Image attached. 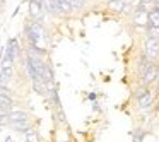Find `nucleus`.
Instances as JSON below:
<instances>
[{
	"instance_id": "obj_2",
	"label": "nucleus",
	"mask_w": 159,
	"mask_h": 142,
	"mask_svg": "<svg viewBox=\"0 0 159 142\" xmlns=\"http://www.w3.org/2000/svg\"><path fill=\"white\" fill-rule=\"evenodd\" d=\"M157 77H159V67H157V63H152V65L139 77V80H140V84H144V86H152V84H156Z\"/></svg>"
},
{
	"instance_id": "obj_11",
	"label": "nucleus",
	"mask_w": 159,
	"mask_h": 142,
	"mask_svg": "<svg viewBox=\"0 0 159 142\" xmlns=\"http://www.w3.org/2000/svg\"><path fill=\"white\" fill-rule=\"evenodd\" d=\"M108 9L111 12H123L125 11V2L123 0H108Z\"/></svg>"
},
{
	"instance_id": "obj_8",
	"label": "nucleus",
	"mask_w": 159,
	"mask_h": 142,
	"mask_svg": "<svg viewBox=\"0 0 159 142\" xmlns=\"http://www.w3.org/2000/svg\"><path fill=\"white\" fill-rule=\"evenodd\" d=\"M11 128H14V130H17V132H28V130H31L33 128V123H31V120L29 118H24V120H21V121H16V123H11L9 125Z\"/></svg>"
},
{
	"instance_id": "obj_18",
	"label": "nucleus",
	"mask_w": 159,
	"mask_h": 142,
	"mask_svg": "<svg viewBox=\"0 0 159 142\" xmlns=\"http://www.w3.org/2000/svg\"><path fill=\"white\" fill-rule=\"evenodd\" d=\"M67 2L74 7V11H75V9H82L84 7V0H67Z\"/></svg>"
},
{
	"instance_id": "obj_4",
	"label": "nucleus",
	"mask_w": 159,
	"mask_h": 142,
	"mask_svg": "<svg viewBox=\"0 0 159 142\" xmlns=\"http://www.w3.org/2000/svg\"><path fill=\"white\" fill-rule=\"evenodd\" d=\"M149 12L147 9H144L140 5V7H137V11L134 12V16H132V21H134L135 26H142V28L147 29L149 28Z\"/></svg>"
},
{
	"instance_id": "obj_3",
	"label": "nucleus",
	"mask_w": 159,
	"mask_h": 142,
	"mask_svg": "<svg viewBox=\"0 0 159 142\" xmlns=\"http://www.w3.org/2000/svg\"><path fill=\"white\" fill-rule=\"evenodd\" d=\"M144 53L147 55L149 60L156 62V60L159 58V41L147 38V39L144 41Z\"/></svg>"
},
{
	"instance_id": "obj_15",
	"label": "nucleus",
	"mask_w": 159,
	"mask_h": 142,
	"mask_svg": "<svg viewBox=\"0 0 159 142\" xmlns=\"http://www.w3.org/2000/svg\"><path fill=\"white\" fill-rule=\"evenodd\" d=\"M130 137H132V142H144L145 139V132L142 128H134L130 132Z\"/></svg>"
},
{
	"instance_id": "obj_12",
	"label": "nucleus",
	"mask_w": 159,
	"mask_h": 142,
	"mask_svg": "<svg viewBox=\"0 0 159 142\" xmlns=\"http://www.w3.org/2000/svg\"><path fill=\"white\" fill-rule=\"evenodd\" d=\"M0 74H2V84H5L7 80L12 79V67L11 63H2V69H0Z\"/></svg>"
},
{
	"instance_id": "obj_7",
	"label": "nucleus",
	"mask_w": 159,
	"mask_h": 142,
	"mask_svg": "<svg viewBox=\"0 0 159 142\" xmlns=\"http://www.w3.org/2000/svg\"><path fill=\"white\" fill-rule=\"evenodd\" d=\"M26 28L29 29V31L33 33V34H36L39 39H45L46 38V31H45V28L41 26V22H38V21H34V22H29Z\"/></svg>"
},
{
	"instance_id": "obj_17",
	"label": "nucleus",
	"mask_w": 159,
	"mask_h": 142,
	"mask_svg": "<svg viewBox=\"0 0 159 142\" xmlns=\"http://www.w3.org/2000/svg\"><path fill=\"white\" fill-rule=\"evenodd\" d=\"M147 38L151 39H156V41H159V28H154V26H149L147 29Z\"/></svg>"
},
{
	"instance_id": "obj_1",
	"label": "nucleus",
	"mask_w": 159,
	"mask_h": 142,
	"mask_svg": "<svg viewBox=\"0 0 159 142\" xmlns=\"http://www.w3.org/2000/svg\"><path fill=\"white\" fill-rule=\"evenodd\" d=\"M135 99H137V104H139L140 110H151L154 101H156V94L152 93L151 86L140 84V86L135 89Z\"/></svg>"
},
{
	"instance_id": "obj_23",
	"label": "nucleus",
	"mask_w": 159,
	"mask_h": 142,
	"mask_svg": "<svg viewBox=\"0 0 159 142\" xmlns=\"http://www.w3.org/2000/svg\"><path fill=\"white\" fill-rule=\"evenodd\" d=\"M157 115H159V110H157Z\"/></svg>"
},
{
	"instance_id": "obj_16",
	"label": "nucleus",
	"mask_w": 159,
	"mask_h": 142,
	"mask_svg": "<svg viewBox=\"0 0 159 142\" xmlns=\"http://www.w3.org/2000/svg\"><path fill=\"white\" fill-rule=\"evenodd\" d=\"M41 79L45 80V82H52L53 80V70L48 63L45 65V69H43V72H41Z\"/></svg>"
},
{
	"instance_id": "obj_19",
	"label": "nucleus",
	"mask_w": 159,
	"mask_h": 142,
	"mask_svg": "<svg viewBox=\"0 0 159 142\" xmlns=\"http://www.w3.org/2000/svg\"><path fill=\"white\" fill-rule=\"evenodd\" d=\"M0 91H2V96H9V98H12V91L9 89L5 84H2V87H0Z\"/></svg>"
},
{
	"instance_id": "obj_13",
	"label": "nucleus",
	"mask_w": 159,
	"mask_h": 142,
	"mask_svg": "<svg viewBox=\"0 0 159 142\" xmlns=\"http://www.w3.org/2000/svg\"><path fill=\"white\" fill-rule=\"evenodd\" d=\"M24 139H26V142H41V139H39V132L36 130L34 127L31 128V130H28L24 134Z\"/></svg>"
},
{
	"instance_id": "obj_14",
	"label": "nucleus",
	"mask_w": 159,
	"mask_h": 142,
	"mask_svg": "<svg viewBox=\"0 0 159 142\" xmlns=\"http://www.w3.org/2000/svg\"><path fill=\"white\" fill-rule=\"evenodd\" d=\"M149 26H154V28H159V9H152L149 12Z\"/></svg>"
},
{
	"instance_id": "obj_5",
	"label": "nucleus",
	"mask_w": 159,
	"mask_h": 142,
	"mask_svg": "<svg viewBox=\"0 0 159 142\" xmlns=\"http://www.w3.org/2000/svg\"><path fill=\"white\" fill-rule=\"evenodd\" d=\"M43 4H39V2H36V0H31L29 2V14L34 17V21L41 22L43 17H45V11H43Z\"/></svg>"
},
{
	"instance_id": "obj_22",
	"label": "nucleus",
	"mask_w": 159,
	"mask_h": 142,
	"mask_svg": "<svg viewBox=\"0 0 159 142\" xmlns=\"http://www.w3.org/2000/svg\"><path fill=\"white\" fill-rule=\"evenodd\" d=\"M4 142H14V139H12V137H5Z\"/></svg>"
},
{
	"instance_id": "obj_20",
	"label": "nucleus",
	"mask_w": 159,
	"mask_h": 142,
	"mask_svg": "<svg viewBox=\"0 0 159 142\" xmlns=\"http://www.w3.org/2000/svg\"><path fill=\"white\" fill-rule=\"evenodd\" d=\"M140 2V5L144 7V5H149V4H154V0H139Z\"/></svg>"
},
{
	"instance_id": "obj_9",
	"label": "nucleus",
	"mask_w": 159,
	"mask_h": 142,
	"mask_svg": "<svg viewBox=\"0 0 159 142\" xmlns=\"http://www.w3.org/2000/svg\"><path fill=\"white\" fill-rule=\"evenodd\" d=\"M24 118H28V113H26L24 110H12L11 115H9V125L16 123V121H21V120H24Z\"/></svg>"
},
{
	"instance_id": "obj_21",
	"label": "nucleus",
	"mask_w": 159,
	"mask_h": 142,
	"mask_svg": "<svg viewBox=\"0 0 159 142\" xmlns=\"http://www.w3.org/2000/svg\"><path fill=\"white\" fill-rule=\"evenodd\" d=\"M156 93L159 94V77H157V80H156Z\"/></svg>"
},
{
	"instance_id": "obj_6",
	"label": "nucleus",
	"mask_w": 159,
	"mask_h": 142,
	"mask_svg": "<svg viewBox=\"0 0 159 142\" xmlns=\"http://www.w3.org/2000/svg\"><path fill=\"white\" fill-rule=\"evenodd\" d=\"M19 53H21V50H19V45H17V39H9V50H7V60L9 62H16L19 57Z\"/></svg>"
},
{
	"instance_id": "obj_10",
	"label": "nucleus",
	"mask_w": 159,
	"mask_h": 142,
	"mask_svg": "<svg viewBox=\"0 0 159 142\" xmlns=\"http://www.w3.org/2000/svg\"><path fill=\"white\" fill-rule=\"evenodd\" d=\"M57 9H58V14H65V16L72 14V11H74V7L67 0H57Z\"/></svg>"
}]
</instances>
